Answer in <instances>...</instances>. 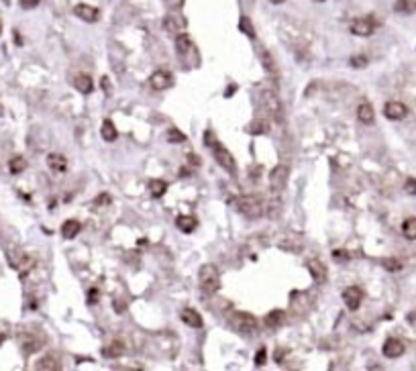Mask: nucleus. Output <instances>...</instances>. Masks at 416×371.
<instances>
[{
    "mask_svg": "<svg viewBox=\"0 0 416 371\" xmlns=\"http://www.w3.org/2000/svg\"><path fill=\"white\" fill-rule=\"evenodd\" d=\"M204 143H206V145H210V149H212V155H214V159H216V161H219V165H223V167H225V170H227L229 174H235V172H237V163H235V157L231 155V151H229V149H227L223 143L214 141L210 133H206V139H204Z\"/></svg>",
    "mask_w": 416,
    "mask_h": 371,
    "instance_id": "1",
    "label": "nucleus"
},
{
    "mask_svg": "<svg viewBox=\"0 0 416 371\" xmlns=\"http://www.w3.org/2000/svg\"><path fill=\"white\" fill-rule=\"evenodd\" d=\"M237 208L243 216L247 218H261L263 212H265V206H263V200L257 198V196H251V194H245V196H239L237 198Z\"/></svg>",
    "mask_w": 416,
    "mask_h": 371,
    "instance_id": "2",
    "label": "nucleus"
},
{
    "mask_svg": "<svg viewBox=\"0 0 416 371\" xmlns=\"http://www.w3.org/2000/svg\"><path fill=\"white\" fill-rule=\"evenodd\" d=\"M198 283H200V288L208 294H214L221 290V276H219V269L214 265L206 263L200 267V272H198Z\"/></svg>",
    "mask_w": 416,
    "mask_h": 371,
    "instance_id": "3",
    "label": "nucleus"
},
{
    "mask_svg": "<svg viewBox=\"0 0 416 371\" xmlns=\"http://www.w3.org/2000/svg\"><path fill=\"white\" fill-rule=\"evenodd\" d=\"M232 326H235L241 334H255L257 332V320L249 312H237L232 316Z\"/></svg>",
    "mask_w": 416,
    "mask_h": 371,
    "instance_id": "4",
    "label": "nucleus"
},
{
    "mask_svg": "<svg viewBox=\"0 0 416 371\" xmlns=\"http://www.w3.org/2000/svg\"><path fill=\"white\" fill-rule=\"evenodd\" d=\"M149 86L153 90H168L174 86V76L170 70H155L149 76Z\"/></svg>",
    "mask_w": 416,
    "mask_h": 371,
    "instance_id": "5",
    "label": "nucleus"
},
{
    "mask_svg": "<svg viewBox=\"0 0 416 371\" xmlns=\"http://www.w3.org/2000/svg\"><path fill=\"white\" fill-rule=\"evenodd\" d=\"M261 104L263 108L268 110L272 116H276V119H279V114H281V102H279V98L274 90H263L261 92Z\"/></svg>",
    "mask_w": 416,
    "mask_h": 371,
    "instance_id": "6",
    "label": "nucleus"
},
{
    "mask_svg": "<svg viewBox=\"0 0 416 371\" xmlns=\"http://www.w3.org/2000/svg\"><path fill=\"white\" fill-rule=\"evenodd\" d=\"M343 302L349 310L355 312L363 302V290L359 288V285H349V288H345V292H343Z\"/></svg>",
    "mask_w": 416,
    "mask_h": 371,
    "instance_id": "7",
    "label": "nucleus"
},
{
    "mask_svg": "<svg viewBox=\"0 0 416 371\" xmlns=\"http://www.w3.org/2000/svg\"><path fill=\"white\" fill-rule=\"evenodd\" d=\"M288 176H290V170L286 165H276L274 170L270 172V184L274 190H281L288 182Z\"/></svg>",
    "mask_w": 416,
    "mask_h": 371,
    "instance_id": "8",
    "label": "nucleus"
},
{
    "mask_svg": "<svg viewBox=\"0 0 416 371\" xmlns=\"http://www.w3.org/2000/svg\"><path fill=\"white\" fill-rule=\"evenodd\" d=\"M375 31V23L371 19H355L351 23V33L357 37H370Z\"/></svg>",
    "mask_w": 416,
    "mask_h": 371,
    "instance_id": "9",
    "label": "nucleus"
},
{
    "mask_svg": "<svg viewBox=\"0 0 416 371\" xmlns=\"http://www.w3.org/2000/svg\"><path fill=\"white\" fill-rule=\"evenodd\" d=\"M406 114H408V108L402 102H396V100H392V102L384 106V116L390 121H402Z\"/></svg>",
    "mask_w": 416,
    "mask_h": 371,
    "instance_id": "10",
    "label": "nucleus"
},
{
    "mask_svg": "<svg viewBox=\"0 0 416 371\" xmlns=\"http://www.w3.org/2000/svg\"><path fill=\"white\" fill-rule=\"evenodd\" d=\"M404 351H406V347H404V343H402L400 339H388V341L384 343V355H386L388 359H398V357H402Z\"/></svg>",
    "mask_w": 416,
    "mask_h": 371,
    "instance_id": "11",
    "label": "nucleus"
},
{
    "mask_svg": "<svg viewBox=\"0 0 416 371\" xmlns=\"http://www.w3.org/2000/svg\"><path fill=\"white\" fill-rule=\"evenodd\" d=\"M74 14L78 16V19L84 21V23H96L98 16H100L98 8H94V6H90V4H78V6L74 8Z\"/></svg>",
    "mask_w": 416,
    "mask_h": 371,
    "instance_id": "12",
    "label": "nucleus"
},
{
    "mask_svg": "<svg viewBox=\"0 0 416 371\" xmlns=\"http://www.w3.org/2000/svg\"><path fill=\"white\" fill-rule=\"evenodd\" d=\"M47 167L53 174H65L68 172V159H65L61 153H49L47 155Z\"/></svg>",
    "mask_w": 416,
    "mask_h": 371,
    "instance_id": "13",
    "label": "nucleus"
},
{
    "mask_svg": "<svg viewBox=\"0 0 416 371\" xmlns=\"http://www.w3.org/2000/svg\"><path fill=\"white\" fill-rule=\"evenodd\" d=\"M180 318H182V323L192 326V328H200L204 325L202 323V316L198 314L196 310H192V308H184V310H182V314H180Z\"/></svg>",
    "mask_w": 416,
    "mask_h": 371,
    "instance_id": "14",
    "label": "nucleus"
},
{
    "mask_svg": "<svg viewBox=\"0 0 416 371\" xmlns=\"http://www.w3.org/2000/svg\"><path fill=\"white\" fill-rule=\"evenodd\" d=\"M74 88H76L80 94H90V92L94 90V82H92L90 76L80 74V76L74 78Z\"/></svg>",
    "mask_w": 416,
    "mask_h": 371,
    "instance_id": "15",
    "label": "nucleus"
},
{
    "mask_svg": "<svg viewBox=\"0 0 416 371\" xmlns=\"http://www.w3.org/2000/svg\"><path fill=\"white\" fill-rule=\"evenodd\" d=\"M357 119L363 123V125H371L375 121V112H373V106L370 102H361L359 108H357Z\"/></svg>",
    "mask_w": 416,
    "mask_h": 371,
    "instance_id": "16",
    "label": "nucleus"
},
{
    "mask_svg": "<svg viewBox=\"0 0 416 371\" xmlns=\"http://www.w3.org/2000/svg\"><path fill=\"white\" fill-rule=\"evenodd\" d=\"M308 272H310V276L316 281H321V279L326 278V267H324V263L321 259H310L308 261Z\"/></svg>",
    "mask_w": 416,
    "mask_h": 371,
    "instance_id": "17",
    "label": "nucleus"
},
{
    "mask_svg": "<svg viewBox=\"0 0 416 371\" xmlns=\"http://www.w3.org/2000/svg\"><path fill=\"white\" fill-rule=\"evenodd\" d=\"M125 353V343H121V341H112L110 345H106L104 349H102V357H106V359H116V357H121Z\"/></svg>",
    "mask_w": 416,
    "mask_h": 371,
    "instance_id": "18",
    "label": "nucleus"
},
{
    "mask_svg": "<svg viewBox=\"0 0 416 371\" xmlns=\"http://www.w3.org/2000/svg\"><path fill=\"white\" fill-rule=\"evenodd\" d=\"M37 369L39 371H59L61 369V363H59L57 357L47 355V357H43V359L37 361Z\"/></svg>",
    "mask_w": 416,
    "mask_h": 371,
    "instance_id": "19",
    "label": "nucleus"
},
{
    "mask_svg": "<svg viewBox=\"0 0 416 371\" xmlns=\"http://www.w3.org/2000/svg\"><path fill=\"white\" fill-rule=\"evenodd\" d=\"M80 231H82V225L78 221H74V218H70V221H65L61 225V234H63L65 239H74Z\"/></svg>",
    "mask_w": 416,
    "mask_h": 371,
    "instance_id": "20",
    "label": "nucleus"
},
{
    "mask_svg": "<svg viewBox=\"0 0 416 371\" xmlns=\"http://www.w3.org/2000/svg\"><path fill=\"white\" fill-rule=\"evenodd\" d=\"M284 320H286V312L284 310H272L268 316H265V326H268V328H277Z\"/></svg>",
    "mask_w": 416,
    "mask_h": 371,
    "instance_id": "21",
    "label": "nucleus"
},
{
    "mask_svg": "<svg viewBox=\"0 0 416 371\" xmlns=\"http://www.w3.org/2000/svg\"><path fill=\"white\" fill-rule=\"evenodd\" d=\"M394 10L398 14H412L416 12V0H396Z\"/></svg>",
    "mask_w": 416,
    "mask_h": 371,
    "instance_id": "22",
    "label": "nucleus"
},
{
    "mask_svg": "<svg viewBox=\"0 0 416 371\" xmlns=\"http://www.w3.org/2000/svg\"><path fill=\"white\" fill-rule=\"evenodd\" d=\"M165 192H168V182L163 180H151L149 182V194L153 198H161Z\"/></svg>",
    "mask_w": 416,
    "mask_h": 371,
    "instance_id": "23",
    "label": "nucleus"
},
{
    "mask_svg": "<svg viewBox=\"0 0 416 371\" xmlns=\"http://www.w3.org/2000/svg\"><path fill=\"white\" fill-rule=\"evenodd\" d=\"M402 234L408 241H416V216L406 218V221L402 223Z\"/></svg>",
    "mask_w": 416,
    "mask_h": 371,
    "instance_id": "24",
    "label": "nucleus"
},
{
    "mask_svg": "<svg viewBox=\"0 0 416 371\" xmlns=\"http://www.w3.org/2000/svg\"><path fill=\"white\" fill-rule=\"evenodd\" d=\"M100 135H102V139H104V141H114L116 137H119V133H116V127H114L108 119L102 123V127H100Z\"/></svg>",
    "mask_w": 416,
    "mask_h": 371,
    "instance_id": "25",
    "label": "nucleus"
},
{
    "mask_svg": "<svg viewBox=\"0 0 416 371\" xmlns=\"http://www.w3.org/2000/svg\"><path fill=\"white\" fill-rule=\"evenodd\" d=\"M176 227L182 232H192L196 229V218H192V216H180L178 221H176Z\"/></svg>",
    "mask_w": 416,
    "mask_h": 371,
    "instance_id": "26",
    "label": "nucleus"
},
{
    "mask_svg": "<svg viewBox=\"0 0 416 371\" xmlns=\"http://www.w3.org/2000/svg\"><path fill=\"white\" fill-rule=\"evenodd\" d=\"M25 170H27V161H25V157L16 155V157H12V159L8 161V172H10V174H21V172H25Z\"/></svg>",
    "mask_w": 416,
    "mask_h": 371,
    "instance_id": "27",
    "label": "nucleus"
},
{
    "mask_svg": "<svg viewBox=\"0 0 416 371\" xmlns=\"http://www.w3.org/2000/svg\"><path fill=\"white\" fill-rule=\"evenodd\" d=\"M176 49L180 53H188L192 49V39L188 35H178L176 37Z\"/></svg>",
    "mask_w": 416,
    "mask_h": 371,
    "instance_id": "28",
    "label": "nucleus"
},
{
    "mask_svg": "<svg viewBox=\"0 0 416 371\" xmlns=\"http://www.w3.org/2000/svg\"><path fill=\"white\" fill-rule=\"evenodd\" d=\"M381 265H384L388 272H400V269H402V261L400 259H394V257L384 259V261H381Z\"/></svg>",
    "mask_w": 416,
    "mask_h": 371,
    "instance_id": "29",
    "label": "nucleus"
},
{
    "mask_svg": "<svg viewBox=\"0 0 416 371\" xmlns=\"http://www.w3.org/2000/svg\"><path fill=\"white\" fill-rule=\"evenodd\" d=\"M239 29L245 33L247 37H255V31H253V25H251V21L247 19V16H243V19L239 21Z\"/></svg>",
    "mask_w": 416,
    "mask_h": 371,
    "instance_id": "30",
    "label": "nucleus"
},
{
    "mask_svg": "<svg viewBox=\"0 0 416 371\" xmlns=\"http://www.w3.org/2000/svg\"><path fill=\"white\" fill-rule=\"evenodd\" d=\"M168 141L170 143H184L186 141V135L182 133V131H178V129H170L168 131Z\"/></svg>",
    "mask_w": 416,
    "mask_h": 371,
    "instance_id": "31",
    "label": "nucleus"
},
{
    "mask_svg": "<svg viewBox=\"0 0 416 371\" xmlns=\"http://www.w3.org/2000/svg\"><path fill=\"white\" fill-rule=\"evenodd\" d=\"M368 63H370L368 55H361V53L359 55H353L351 59H349V65H351V67H365Z\"/></svg>",
    "mask_w": 416,
    "mask_h": 371,
    "instance_id": "32",
    "label": "nucleus"
},
{
    "mask_svg": "<svg viewBox=\"0 0 416 371\" xmlns=\"http://www.w3.org/2000/svg\"><path fill=\"white\" fill-rule=\"evenodd\" d=\"M261 61H263V67L268 70V74H274L276 72V65H274V61H272V57H270L268 51H261Z\"/></svg>",
    "mask_w": 416,
    "mask_h": 371,
    "instance_id": "33",
    "label": "nucleus"
},
{
    "mask_svg": "<svg viewBox=\"0 0 416 371\" xmlns=\"http://www.w3.org/2000/svg\"><path fill=\"white\" fill-rule=\"evenodd\" d=\"M265 361H268V351H265V347H261V349L255 353V365H257V367H263Z\"/></svg>",
    "mask_w": 416,
    "mask_h": 371,
    "instance_id": "34",
    "label": "nucleus"
},
{
    "mask_svg": "<svg viewBox=\"0 0 416 371\" xmlns=\"http://www.w3.org/2000/svg\"><path fill=\"white\" fill-rule=\"evenodd\" d=\"M404 192L410 194V196H416V180L414 178H408L406 184H404Z\"/></svg>",
    "mask_w": 416,
    "mask_h": 371,
    "instance_id": "35",
    "label": "nucleus"
},
{
    "mask_svg": "<svg viewBox=\"0 0 416 371\" xmlns=\"http://www.w3.org/2000/svg\"><path fill=\"white\" fill-rule=\"evenodd\" d=\"M39 2H41V0H19V4H21L25 10H31V8L39 6Z\"/></svg>",
    "mask_w": 416,
    "mask_h": 371,
    "instance_id": "36",
    "label": "nucleus"
},
{
    "mask_svg": "<svg viewBox=\"0 0 416 371\" xmlns=\"http://www.w3.org/2000/svg\"><path fill=\"white\" fill-rule=\"evenodd\" d=\"M98 298H100V290H98V288H90L88 290V302H90V304H96Z\"/></svg>",
    "mask_w": 416,
    "mask_h": 371,
    "instance_id": "37",
    "label": "nucleus"
},
{
    "mask_svg": "<svg viewBox=\"0 0 416 371\" xmlns=\"http://www.w3.org/2000/svg\"><path fill=\"white\" fill-rule=\"evenodd\" d=\"M94 202H96V204H108V202H110V196L102 194V196H98V198H96Z\"/></svg>",
    "mask_w": 416,
    "mask_h": 371,
    "instance_id": "38",
    "label": "nucleus"
},
{
    "mask_svg": "<svg viewBox=\"0 0 416 371\" xmlns=\"http://www.w3.org/2000/svg\"><path fill=\"white\" fill-rule=\"evenodd\" d=\"M102 86H104V92L108 94V78H106V76L102 78Z\"/></svg>",
    "mask_w": 416,
    "mask_h": 371,
    "instance_id": "39",
    "label": "nucleus"
},
{
    "mask_svg": "<svg viewBox=\"0 0 416 371\" xmlns=\"http://www.w3.org/2000/svg\"><path fill=\"white\" fill-rule=\"evenodd\" d=\"M270 2H272V4H284L286 0H270Z\"/></svg>",
    "mask_w": 416,
    "mask_h": 371,
    "instance_id": "40",
    "label": "nucleus"
},
{
    "mask_svg": "<svg viewBox=\"0 0 416 371\" xmlns=\"http://www.w3.org/2000/svg\"><path fill=\"white\" fill-rule=\"evenodd\" d=\"M314 2H324V0H314Z\"/></svg>",
    "mask_w": 416,
    "mask_h": 371,
    "instance_id": "41",
    "label": "nucleus"
},
{
    "mask_svg": "<svg viewBox=\"0 0 416 371\" xmlns=\"http://www.w3.org/2000/svg\"><path fill=\"white\" fill-rule=\"evenodd\" d=\"M0 33H2V25H0Z\"/></svg>",
    "mask_w": 416,
    "mask_h": 371,
    "instance_id": "42",
    "label": "nucleus"
}]
</instances>
